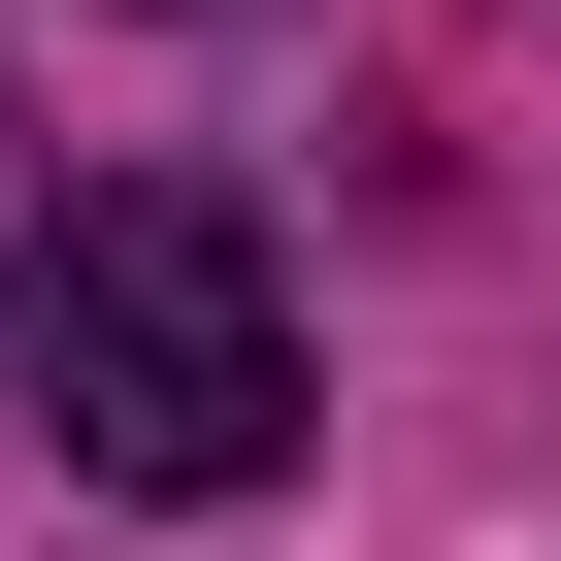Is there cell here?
<instances>
[{
  "label": "cell",
  "instance_id": "cell-1",
  "mask_svg": "<svg viewBox=\"0 0 561 561\" xmlns=\"http://www.w3.org/2000/svg\"><path fill=\"white\" fill-rule=\"evenodd\" d=\"M0 397L100 495H264L298 462V264H264V198H198V165L0 198Z\"/></svg>",
  "mask_w": 561,
  "mask_h": 561
}]
</instances>
